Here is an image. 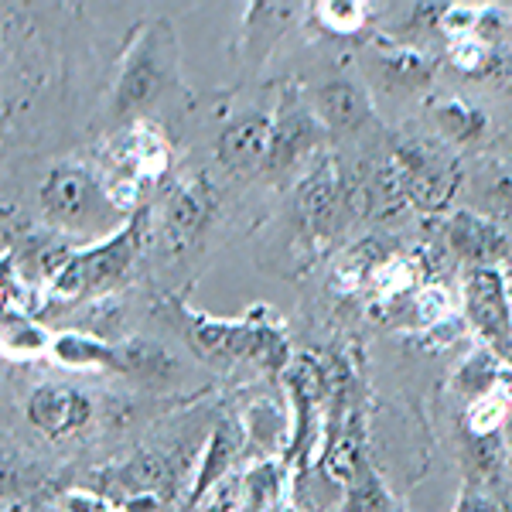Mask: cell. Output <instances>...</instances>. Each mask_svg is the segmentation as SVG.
<instances>
[{
	"label": "cell",
	"instance_id": "1",
	"mask_svg": "<svg viewBox=\"0 0 512 512\" xmlns=\"http://www.w3.org/2000/svg\"><path fill=\"white\" fill-rule=\"evenodd\" d=\"M175 76H178V41L171 24L164 18L140 24L137 35L130 38L127 52H123L117 79H113L110 117L117 123L140 117V113L158 103Z\"/></svg>",
	"mask_w": 512,
	"mask_h": 512
},
{
	"label": "cell",
	"instance_id": "2",
	"mask_svg": "<svg viewBox=\"0 0 512 512\" xmlns=\"http://www.w3.org/2000/svg\"><path fill=\"white\" fill-rule=\"evenodd\" d=\"M38 198L48 222L62 229H79V233L110 229L123 216L120 205L106 195L103 181L82 164H55L41 181Z\"/></svg>",
	"mask_w": 512,
	"mask_h": 512
},
{
	"label": "cell",
	"instance_id": "3",
	"mask_svg": "<svg viewBox=\"0 0 512 512\" xmlns=\"http://www.w3.org/2000/svg\"><path fill=\"white\" fill-rule=\"evenodd\" d=\"M396 178L420 209H444L458 192L461 168L444 147L431 140H407L396 147Z\"/></svg>",
	"mask_w": 512,
	"mask_h": 512
},
{
	"label": "cell",
	"instance_id": "4",
	"mask_svg": "<svg viewBox=\"0 0 512 512\" xmlns=\"http://www.w3.org/2000/svg\"><path fill=\"white\" fill-rule=\"evenodd\" d=\"M137 246H140V219H134L127 229L113 233L110 239H103L93 250L72 256L62 267V274L55 277V291L62 297H82V294H93L99 287L113 284V280H120L127 274L130 263H134Z\"/></svg>",
	"mask_w": 512,
	"mask_h": 512
},
{
	"label": "cell",
	"instance_id": "5",
	"mask_svg": "<svg viewBox=\"0 0 512 512\" xmlns=\"http://www.w3.org/2000/svg\"><path fill=\"white\" fill-rule=\"evenodd\" d=\"M321 130L325 123L318 120L315 106L304 103L301 93L287 89L280 96V106L274 113V134H270V151L263 161V175L267 178H284L287 171H294L308 154L318 151Z\"/></svg>",
	"mask_w": 512,
	"mask_h": 512
},
{
	"label": "cell",
	"instance_id": "6",
	"mask_svg": "<svg viewBox=\"0 0 512 512\" xmlns=\"http://www.w3.org/2000/svg\"><path fill=\"white\" fill-rule=\"evenodd\" d=\"M96 400L89 390L72 383H41L28 393L24 417L48 441H65L89 431L96 420Z\"/></svg>",
	"mask_w": 512,
	"mask_h": 512
},
{
	"label": "cell",
	"instance_id": "7",
	"mask_svg": "<svg viewBox=\"0 0 512 512\" xmlns=\"http://www.w3.org/2000/svg\"><path fill=\"white\" fill-rule=\"evenodd\" d=\"M216 202H219L216 185L205 175L188 178L185 185H178V192L164 205V222H161L164 243L175 253L198 243V236L209 229L212 216H216Z\"/></svg>",
	"mask_w": 512,
	"mask_h": 512
},
{
	"label": "cell",
	"instance_id": "8",
	"mask_svg": "<svg viewBox=\"0 0 512 512\" xmlns=\"http://www.w3.org/2000/svg\"><path fill=\"white\" fill-rule=\"evenodd\" d=\"M465 308L475 332L492 342L499 352L512 345V311L502 274L492 267H475L465 280Z\"/></svg>",
	"mask_w": 512,
	"mask_h": 512
},
{
	"label": "cell",
	"instance_id": "9",
	"mask_svg": "<svg viewBox=\"0 0 512 512\" xmlns=\"http://www.w3.org/2000/svg\"><path fill=\"white\" fill-rule=\"evenodd\" d=\"M270 134H274V117L260 110L239 113L219 130L216 158L229 175H253L263 171L270 151Z\"/></svg>",
	"mask_w": 512,
	"mask_h": 512
},
{
	"label": "cell",
	"instance_id": "10",
	"mask_svg": "<svg viewBox=\"0 0 512 512\" xmlns=\"http://www.w3.org/2000/svg\"><path fill=\"white\" fill-rule=\"evenodd\" d=\"M311 106H315L318 120L325 123V130H335V134H352L373 120V106H369L362 82L345 76V72H335L325 82H318Z\"/></svg>",
	"mask_w": 512,
	"mask_h": 512
},
{
	"label": "cell",
	"instance_id": "11",
	"mask_svg": "<svg viewBox=\"0 0 512 512\" xmlns=\"http://www.w3.org/2000/svg\"><path fill=\"white\" fill-rule=\"evenodd\" d=\"M185 338L192 342V349L202 355V359L216 362H233L239 355L253 352L256 342H263V338H274L267 335L260 328H250L246 321H212V318H202V315H185Z\"/></svg>",
	"mask_w": 512,
	"mask_h": 512
},
{
	"label": "cell",
	"instance_id": "12",
	"mask_svg": "<svg viewBox=\"0 0 512 512\" xmlns=\"http://www.w3.org/2000/svg\"><path fill=\"white\" fill-rule=\"evenodd\" d=\"M338 198H342V185H338V171L332 161L315 164V171H308L294 188V209L297 219L308 229H328L338 216Z\"/></svg>",
	"mask_w": 512,
	"mask_h": 512
},
{
	"label": "cell",
	"instance_id": "13",
	"mask_svg": "<svg viewBox=\"0 0 512 512\" xmlns=\"http://www.w3.org/2000/svg\"><path fill=\"white\" fill-rule=\"evenodd\" d=\"M294 4H250V14L243 18V31H239V62L250 72L256 69L267 52L277 45L284 28L294 21Z\"/></svg>",
	"mask_w": 512,
	"mask_h": 512
},
{
	"label": "cell",
	"instance_id": "14",
	"mask_svg": "<svg viewBox=\"0 0 512 512\" xmlns=\"http://www.w3.org/2000/svg\"><path fill=\"white\" fill-rule=\"evenodd\" d=\"M373 72L379 86L390 93H420L434 76V62L414 48H379L373 55Z\"/></svg>",
	"mask_w": 512,
	"mask_h": 512
},
{
	"label": "cell",
	"instance_id": "15",
	"mask_svg": "<svg viewBox=\"0 0 512 512\" xmlns=\"http://www.w3.org/2000/svg\"><path fill=\"white\" fill-rule=\"evenodd\" d=\"M113 373L140 379L147 386H161L168 379H175L178 362L171 359V352L158 342H147V338H130V342L117 345L113 355Z\"/></svg>",
	"mask_w": 512,
	"mask_h": 512
},
{
	"label": "cell",
	"instance_id": "16",
	"mask_svg": "<svg viewBox=\"0 0 512 512\" xmlns=\"http://www.w3.org/2000/svg\"><path fill=\"white\" fill-rule=\"evenodd\" d=\"M48 349H52V359L65 369H113V355H117V345L76 332L55 335Z\"/></svg>",
	"mask_w": 512,
	"mask_h": 512
},
{
	"label": "cell",
	"instance_id": "17",
	"mask_svg": "<svg viewBox=\"0 0 512 512\" xmlns=\"http://www.w3.org/2000/svg\"><path fill=\"white\" fill-rule=\"evenodd\" d=\"M431 113H434L437 130H441L448 140H454V144H472V140L482 137V130H485L482 110L468 103V99H461V96L441 99V103L431 106Z\"/></svg>",
	"mask_w": 512,
	"mask_h": 512
},
{
	"label": "cell",
	"instance_id": "18",
	"mask_svg": "<svg viewBox=\"0 0 512 512\" xmlns=\"http://www.w3.org/2000/svg\"><path fill=\"white\" fill-rule=\"evenodd\" d=\"M451 246L465 256V260L485 263L489 256L499 253L502 239L492 226H485L482 219L468 216V212H458V216L451 219Z\"/></svg>",
	"mask_w": 512,
	"mask_h": 512
},
{
	"label": "cell",
	"instance_id": "19",
	"mask_svg": "<svg viewBox=\"0 0 512 512\" xmlns=\"http://www.w3.org/2000/svg\"><path fill=\"white\" fill-rule=\"evenodd\" d=\"M318 21L335 35H355L366 24V7L352 4V0H325L318 4Z\"/></svg>",
	"mask_w": 512,
	"mask_h": 512
},
{
	"label": "cell",
	"instance_id": "20",
	"mask_svg": "<svg viewBox=\"0 0 512 512\" xmlns=\"http://www.w3.org/2000/svg\"><path fill=\"white\" fill-rule=\"evenodd\" d=\"M458 390H465L468 396H478V400H485L489 396V390H492V383H495V362L489 359V355H472V359L461 366V373H458Z\"/></svg>",
	"mask_w": 512,
	"mask_h": 512
},
{
	"label": "cell",
	"instance_id": "21",
	"mask_svg": "<svg viewBox=\"0 0 512 512\" xmlns=\"http://www.w3.org/2000/svg\"><path fill=\"white\" fill-rule=\"evenodd\" d=\"M482 59H485V45H478L475 38L458 41V48H454V62H458V69H465V72H475L478 65H482Z\"/></svg>",
	"mask_w": 512,
	"mask_h": 512
},
{
	"label": "cell",
	"instance_id": "22",
	"mask_svg": "<svg viewBox=\"0 0 512 512\" xmlns=\"http://www.w3.org/2000/svg\"><path fill=\"white\" fill-rule=\"evenodd\" d=\"M454 512H499V509H495L492 502L485 499V495H478V492H468L465 499L458 502V509H454Z\"/></svg>",
	"mask_w": 512,
	"mask_h": 512
}]
</instances>
